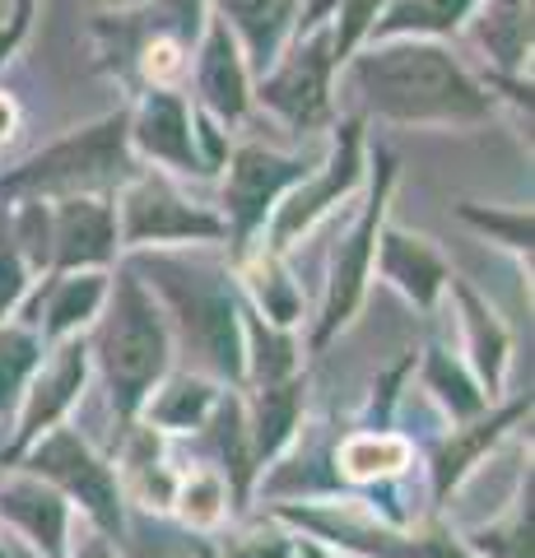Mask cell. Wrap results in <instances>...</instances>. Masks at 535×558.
<instances>
[{"instance_id":"cell-1","label":"cell","mask_w":535,"mask_h":558,"mask_svg":"<svg viewBox=\"0 0 535 558\" xmlns=\"http://www.w3.org/2000/svg\"><path fill=\"white\" fill-rule=\"evenodd\" d=\"M354 84L377 112L401 121H465L485 117L489 98L438 47H387L354 65Z\"/></svg>"},{"instance_id":"cell-2","label":"cell","mask_w":535,"mask_h":558,"mask_svg":"<svg viewBox=\"0 0 535 558\" xmlns=\"http://www.w3.org/2000/svg\"><path fill=\"white\" fill-rule=\"evenodd\" d=\"M98 349H102V363H108V381L117 387V400H122V410H131L163 368L159 312H154V303L145 299L131 275H122V284H117V299H112L108 322H102Z\"/></svg>"},{"instance_id":"cell-3","label":"cell","mask_w":535,"mask_h":558,"mask_svg":"<svg viewBox=\"0 0 535 558\" xmlns=\"http://www.w3.org/2000/svg\"><path fill=\"white\" fill-rule=\"evenodd\" d=\"M122 135L126 121L112 117L94 131H80L75 140H61L47 154H38L33 163H24L20 172H10L0 191H65V186H84V182H102L112 172H122Z\"/></svg>"},{"instance_id":"cell-4","label":"cell","mask_w":535,"mask_h":558,"mask_svg":"<svg viewBox=\"0 0 535 558\" xmlns=\"http://www.w3.org/2000/svg\"><path fill=\"white\" fill-rule=\"evenodd\" d=\"M163 279L159 284L168 289V299L182 307V326H186V340L200 344V354L215 363L219 373H238V326H233V303L229 293L219 289L215 275H200V270H182L178 260H159Z\"/></svg>"},{"instance_id":"cell-5","label":"cell","mask_w":535,"mask_h":558,"mask_svg":"<svg viewBox=\"0 0 535 558\" xmlns=\"http://www.w3.org/2000/svg\"><path fill=\"white\" fill-rule=\"evenodd\" d=\"M326 80H331V38L321 33L266 84L262 98L270 108H280L289 121H299V126H317L326 117Z\"/></svg>"},{"instance_id":"cell-6","label":"cell","mask_w":535,"mask_h":558,"mask_svg":"<svg viewBox=\"0 0 535 558\" xmlns=\"http://www.w3.org/2000/svg\"><path fill=\"white\" fill-rule=\"evenodd\" d=\"M219 223L182 205L163 182H141L126 196V238L131 242H163V238H215Z\"/></svg>"},{"instance_id":"cell-7","label":"cell","mask_w":535,"mask_h":558,"mask_svg":"<svg viewBox=\"0 0 535 558\" xmlns=\"http://www.w3.org/2000/svg\"><path fill=\"white\" fill-rule=\"evenodd\" d=\"M299 172L303 168L293 159H280V154H266V149H243L238 154L233 178H229V209H233L238 233H247L252 223L266 215V205L280 196Z\"/></svg>"},{"instance_id":"cell-8","label":"cell","mask_w":535,"mask_h":558,"mask_svg":"<svg viewBox=\"0 0 535 558\" xmlns=\"http://www.w3.org/2000/svg\"><path fill=\"white\" fill-rule=\"evenodd\" d=\"M38 465L47 475H57L71 494H80V502H89V512L102 521V526H117V494H112L108 470H102L71 433H57V438L38 451Z\"/></svg>"},{"instance_id":"cell-9","label":"cell","mask_w":535,"mask_h":558,"mask_svg":"<svg viewBox=\"0 0 535 558\" xmlns=\"http://www.w3.org/2000/svg\"><path fill=\"white\" fill-rule=\"evenodd\" d=\"M57 256L61 266L80 260H102L112 252V209L98 201H65L57 215Z\"/></svg>"},{"instance_id":"cell-10","label":"cell","mask_w":535,"mask_h":558,"mask_svg":"<svg viewBox=\"0 0 535 558\" xmlns=\"http://www.w3.org/2000/svg\"><path fill=\"white\" fill-rule=\"evenodd\" d=\"M135 140L154 154V159H168V163H182V168H196V154H192V131H186V108L172 94H154L145 102L141 121H135Z\"/></svg>"},{"instance_id":"cell-11","label":"cell","mask_w":535,"mask_h":558,"mask_svg":"<svg viewBox=\"0 0 535 558\" xmlns=\"http://www.w3.org/2000/svg\"><path fill=\"white\" fill-rule=\"evenodd\" d=\"M377 215H382V186L373 196V209L364 215V223L354 229V238L344 242V252L336 260V279H331V303H326V326L321 330H336L344 322V312L354 307L358 299V284H364V270H368V252H373V238H377Z\"/></svg>"},{"instance_id":"cell-12","label":"cell","mask_w":535,"mask_h":558,"mask_svg":"<svg viewBox=\"0 0 535 558\" xmlns=\"http://www.w3.org/2000/svg\"><path fill=\"white\" fill-rule=\"evenodd\" d=\"M354 172H358V126H344V135H340V154L331 159V168H326V178H321L313 191H299V196H293V205L280 215V229H275V238L284 242L289 233H299L303 223L313 219L326 201H336L340 191L354 182Z\"/></svg>"},{"instance_id":"cell-13","label":"cell","mask_w":535,"mask_h":558,"mask_svg":"<svg viewBox=\"0 0 535 558\" xmlns=\"http://www.w3.org/2000/svg\"><path fill=\"white\" fill-rule=\"evenodd\" d=\"M0 512H10L47 554L61 549L65 512H61V502L51 494H42L38 484H0Z\"/></svg>"},{"instance_id":"cell-14","label":"cell","mask_w":535,"mask_h":558,"mask_svg":"<svg viewBox=\"0 0 535 558\" xmlns=\"http://www.w3.org/2000/svg\"><path fill=\"white\" fill-rule=\"evenodd\" d=\"M200 89H205V98H210L223 117L243 112V65H238V57H233V43H229V28H223V24H215L210 43H205Z\"/></svg>"},{"instance_id":"cell-15","label":"cell","mask_w":535,"mask_h":558,"mask_svg":"<svg viewBox=\"0 0 535 558\" xmlns=\"http://www.w3.org/2000/svg\"><path fill=\"white\" fill-rule=\"evenodd\" d=\"M387 275L401 279L420 303H428L438 289V279H442V266H438L434 252L420 247V242H410L405 233H387Z\"/></svg>"},{"instance_id":"cell-16","label":"cell","mask_w":535,"mask_h":558,"mask_svg":"<svg viewBox=\"0 0 535 558\" xmlns=\"http://www.w3.org/2000/svg\"><path fill=\"white\" fill-rule=\"evenodd\" d=\"M80 377H84V349H61V363L51 368V377L38 387V396H33V405L24 414V433H38L42 424H51L57 418V410L80 391Z\"/></svg>"},{"instance_id":"cell-17","label":"cell","mask_w":535,"mask_h":558,"mask_svg":"<svg viewBox=\"0 0 535 558\" xmlns=\"http://www.w3.org/2000/svg\"><path fill=\"white\" fill-rule=\"evenodd\" d=\"M219 5L233 14L238 28L247 33L252 51L266 61V57H270V47H275V38H280L284 20H289L293 0H219Z\"/></svg>"},{"instance_id":"cell-18","label":"cell","mask_w":535,"mask_h":558,"mask_svg":"<svg viewBox=\"0 0 535 558\" xmlns=\"http://www.w3.org/2000/svg\"><path fill=\"white\" fill-rule=\"evenodd\" d=\"M475 0H401L382 28H452Z\"/></svg>"},{"instance_id":"cell-19","label":"cell","mask_w":535,"mask_h":558,"mask_svg":"<svg viewBox=\"0 0 535 558\" xmlns=\"http://www.w3.org/2000/svg\"><path fill=\"white\" fill-rule=\"evenodd\" d=\"M485 43L498 51V61H522L526 47V20H522V0H498L494 14L485 20Z\"/></svg>"},{"instance_id":"cell-20","label":"cell","mask_w":535,"mask_h":558,"mask_svg":"<svg viewBox=\"0 0 535 558\" xmlns=\"http://www.w3.org/2000/svg\"><path fill=\"white\" fill-rule=\"evenodd\" d=\"M33 359H38V344H33L24 330H0V410H5V400L20 391Z\"/></svg>"},{"instance_id":"cell-21","label":"cell","mask_w":535,"mask_h":558,"mask_svg":"<svg viewBox=\"0 0 535 558\" xmlns=\"http://www.w3.org/2000/svg\"><path fill=\"white\" fill-rule=\"evenodd\" d=\"M405 461V447L396 438H358L344 447V470L350 475H382V470H396Z\"/></svg>"},{"instance_id":"cell-22","label":"cell","mask_w":535,"mask_h":558,"mask_svg":"<svg viewBox=\"0 0 535 558\" xmlns=\"http://www.w3.org/2000/svg\"><path fill=\"white\" fill-rule=\"evenodd\" d=\"M98 293H102L98 279H65V284L57 289V299H51V307H47L51 330H65L71 322L89 317L94 303H98Z\"/></svg>"},{"instance_id":"cell-23","label":"cell","mask_w":535,"mask_h":558,"mask_svg":"<svg viewBox=\"0 0 535 558\" xmlns=\"http://www.w3.org/2000/svg\"><path fill=\"white\" fill-rule=\"evenodd\" d=\"M293 405H299V396H293L289 387L266 391V400H262V447H275L284 438V428L293 424Z\"/></svg>"},{"instance_id":"cell-24","label":"cell","mask_w":535,"mask_h":558,"mask_svg":"<svg viewBox=\"0 0 535 558\" xmlns=\"http://www.w3.org/2000/svg\"><path fill=\"white\" fill-rule=\"evenodd\" d=\"M24 289V266L20 252H14V238L5 233V215H0V312H5Z\"/></svg>"},{"instance_id":"cell-25","label":"cell","mask_w":535,"mask_h":558,"mask_svg":"<svg viewBox=\"0 0 535 558\" xmlns=\"http://www.w3.org/2000/svg\"><path fill=\"white\" fill-rule=\"evenodd\" d=\"M205 400H210V391L182 381V387H172V396L159 405V418H163V424H192V418L205 410Z\"/></svg>"},{"instance_id":"cell-26","label":"cell","mask_w":535,"mask_h":558,"mask_svg":"<svg viewBox=\"0 0 535 558\" xmlns=\"http://www.w3.org/2000/svg\"><path fill=\"white\" fill-rule=\"evenodd\" d=\"M434 381L442 387V396L452 400V405L461 410V414H475L479 410V396L465 387V377L457 373V368H447V359H434Z\"/></svg>"},{"instance_id":"cell-27","label":"cell","mask_w":535,"mask_h":558,"mask_svg":"<svg viewBox=\"0 0 535 558\" xmlns=\"http://www.w3.org/2000/svg\"><path fill=\"white\" fill-rule=\"evenodd\" d=\"M475 223H479V229H489V233H503L508 242H512V247H526V242H531V219L526 215H471Z\"/></svg>"},{"instance_id":"cell-28","label":"cell","mask_w":535,"mask_h":558,"mask_svg":"<svg viewBox=\"0 0 535 558\" xmlns=\"http://www.w3.org/2000/svg\"><path fill=\"white\" fill-rule=\"evenodd\" d=\"M219 512V484L215 480H196L186 488V517L192 521H210Z\"/></svg>"},{"instance_id":"cell-29","label":"cell","mask_w":535,"mask_h":558,"mask_svg":"<svg viewBox=\"0 0 535 558\" xmlns=\"http://www.w3.org/2000/svg\"><path fill=\"white\" fill-rule=\"evenodd\" d=\"M20 238H24V247L33 252V256H47V219H42V209L38 205H28L24 209V219H20Z\"/></svg>"},{"instance_id":"cell-30","label":"cell","mask_w":535,"mask_h":558,"mask_svg":"<svg viewBox=\"0 0 535 558\" xmlns=\"http://www.w3.org/2000/svg\"><path fill=\"white\" fill-rule=\"evenodd\" d=\"M262 299L270 303L275 322H289V317H293V293L284 289V279H280V275H262Z\"/></svg>"},{"instance_id":"cell-31","label":"cell","mask_w":535,"mask_h":558,"mask_svg":"<svg viewBox=\"0 0 535 558\" xmlns=\"http://www.w3.org/2000/svg\"><path fill=\"white\" fill-rule=\"evenodd\" d=\"M233 558H289V545H280V539H262V545H238Z\"/></svg>"},{"instance_id":"cell-32","label":"cell","mask_w":535,"mask_h":558,"mask_svg":"<svg viewBox=\"0 0 535 558\" xmlns=\"http://www.w3.org/2000/svg\"><path fill=\"white\" fill-rule=\"evenodd\" d=\"M5 126H10V108H5V98H0V135H5Z\"/></svg>"},{"instance_id":"cell-33","label":"cell","mask_w":535,"mask_h":558,"mask_svg":"<svg viewBox=\"0 0 535 558\" xmlns=\"http://www.w3.org/2000/svg\"><path fill=\"white\" fill-rule=\"evenodd\" d=\"M28 5H33V0H20V20H14V24H24V20H28Z\"/></svg>"},{"instance_id":"cell-34","label":"cell","mask_w":535,"mask_h":558,"mask_svg":"<svg viewBox=\"0 0 535 558\" xmlns=\"http://www.w3.org/2000/svg\"><path fill=\"white\" fill-rule=\"evenodd\" d=\"M84 558H108V554H102V549H89V554H84Z\"/></svg>"}]
</instances>
